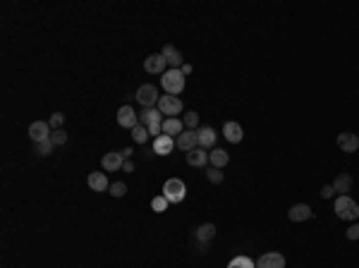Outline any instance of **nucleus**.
Instances as JSON below:
<instances>
[{"mask_svg": "<svg viewBox=\"0 0 359 268\" xmlns=\"http://www.w3.org/2000/svg\"><path fill=\"white\" fill-rule=\"evenodd\" d=\"M333 208H336V216L340 221H357L359 218V204L352 197H347V194H340L336 199Z\"/></svg>", "mask_w": 359, "mask_h": 268, "instance_id": "obj_1", "label": "nucleus"}, {"mask_svg": "<svg viewBox=\"0 0 359 268\" xmlns=\"http://www.w3.org/2000/svg\"><path fill=\"white\" fill-rule=\"evenodd\" d=\"M161 87L165 89L168 96H179L185 91V74H182V70H168L161 77Z\"/></svg>", "mask_w": 359, "mask_h": 268, "instance_id": "obj_2", "label": "nucleus"}, {"mask_svg": "<svg viewBox=\"0 0 359 268\" xmlns=\"http://www.w3.org/2000/svg\"><path fill=\"white\" fill-rule=\"evenodd\" d=\"M163 197L168 199L170 204H182V201H185V197H187V184L179 180V177H170V180H165Z\"/></svg>", "mask_w": 359, "mask_h": 268, "instance_id": "obj_3", "label": "nucleus"}, {"mask_svg": "<svg viewBox=\"0 0 359 268\" xmlns=\"http://www.w3.org/2000/svg\"><path fill=\"white\" fill-rule=\"evenodd\" d=\"M137 101L144 105V108H153V105H158V89L153 87V84H141L139 89H137V96H134Z\"/></svg>", "mask_w": 359, "mask_h": 268, "instance_id": "obj_4", "label": "nucleus"}, {"mask_svg": "<svg viewBox=\"0 0 359 268\" xmlns=\"http://www.w3.org/2000/svg\"><path fill=\"white\" fill-rule=\"evenodd\" d=\"M156 108L163 113V115L172 118V115H179L185 105H182V101H179L177 96H161V98H158V105H156Z\"/></svg>", "mask_w": 359, "mask_h": 268, "instance_id": "obj_5", "label": "nucleus"}, {"mask_svg": "<svg viewBox=\"0 0 359 268\" xmlns=\"http://www.w3.org/2000/svg\"><path fill=\"white\" fill-rule=\"evenodd\" d=\"M117 125L125 127V129H130V132H132L134 127L139 125V115L134 113L132 105H122V108L117 111Z\"/></svg>", "mask_w": 359, "mask_h": 268, "instance_id": "obj_6", "label": "nucleus"}, {"mask_svg": "<svg viewBox=\"0 0 359 268\" xmlns=\"http://www.w3.org/2000/svg\"><path fill=\"white\" fill-rule=\"evenodd\" d=\"M50 134H53V132H50V125H48V122H43V120H36V122H32V125H29V137H32L34 144L50 139Z\"/></svg>", "mask_w": 359, "mask_h": 268, "instance_id": "obj_7", "label": "nucleus"}, {"mask_svg": "<svg viewBox=\"0 0 359 268\" xmlns=\"http://www.w3.org/2000/svg\"><path fill=\"white\" fill-rule=\"evenodd\" d=\"M101 166L106 173H115V170H122V166H125V158H122V153L120 151H110V153H106V156L101 158Z\"/></svg>", "mask_w": 359, "mask_h": 268, "instance_id": "obj_8", "label": "nucleus"}, {"mask_svg": "<svg viewBox=\"0 0 359 268\" xmlns=\"http://www.w3.org/2000/svg\"><path fill=\"white\" fill-rule=\"evenodd\" d=\"M165 65H168V60L163 58V53H153L144 60V70L148 74H165Z\"/></svg>", "mask_w": 359, "mask_h": 268, "instance_id": "obj_9", "label": "nucleus"}, {"mask_svg": "<svg viewBox=\"0 0 359 268\" xmlns=\"http://www.w3.org/2000/svg\"><path fill=\"white\" fill-rule=\"evenodd\" d=\"M163 120H165V115L158 108H144L139 113V125H144L146 129L153 125H163Z\"/></svg>", "mask_w": 359, "mask_h": 268, "instance_id": "obj_10", "label": "nucleus"}, {"mask_svg": "<svg viewBox=\"0 0 359 268\" xmlns=\"http://www.w3.org/2000/svg\"><path fill=\"white\" fill-rule=\"evenodd\" d=\"M216 139H218V134H216L213 127H199V129H196L199 149H213V146H216Z\"/></svg>", "mask_w": 359, "mask_h": 268, "instance_id": "obj_11", "label": "nucleus"}, {"mask_svg": "<svg viewBox=\"0 0 359 268\" xmlns=\"http://www.w3.org/2000/svg\"><path fill=\"white\" fill-rule=\"evenodd\" d=\"M175 146H177V149H182L185 153L194 151L196 146H199V142H196V132H194V129H185V132H182L177 139H175Z\"/></svg>", "mask_w": 359, "mask_h": 268, "instance_id": "obj_12", "label": "nucleus"}, {"mask_svg": "<svg viewBox=\"0 0 359 268\" xmlns=\"http://www.w3.org/2000/svg\"><path fill=\"white\" fill-rule=\"evenodd\" d=\"M161 53H163V58L168 60L170 70H182V65H185V60H182V53H179V50L172 46V43H165Z\"/></svg>", "mask_w": 359, "mask_h": 268, "instance_id": "obj_13", "label": "nucleus"}, {"mask_svg": "<svg viewBox=\"0 0 359 268\" xmlns=\"http://www.w3.org/2000/svg\"><path fill=\"white\" fill-rule=\"evenodd\" d=\"M257 268H285V256L278 252H266L257 261Z\"/></svg>", "mask_w": 359, "mask_h": 268, "instance_id": "obj_14", "label": "nucleus"}, {"mask_svg": "<svg viewBox=\"0 0 359 268\" xmlns=\"http://www.w3.org/2000/svg\"><path fill=\"white\" fill-rule=\"evenodd\" d=\"M223 137H225L230 144H240L242 142V137H244L242 125H240V122H233V120L225 122V125H223Z\"/></svg>", "mask_w": 359, "mask_h": 268, "instance_id": "obj_15", "label": "nucleus"}, {"mask_svg": "<svg viewBox=\"0 0 359 268\" xmlns=\"http://www.w3.org/2000/svg\"><path fill=\"white\" fill-rule=\"evenodd\" d=\"M151 149H153V153H156V156H168V153L175 149V139H172V137H168V134H161V137H156V139H153V146H151Z\"/></svg>", "mask_w": 359, "mask_h": 268, "instance_id": "obj_16", "label": "nucleus"}, {"mask_svg": "<svg viewBox=\"0 0 359 268\" xmlns=\"http://www.w3.org/2000/svg\"><path fill=\"white\" fill-rule=\"evenodd\" d=\"M161 129H163V134H168V137H172V139H177L179 134L185 132V122L179 118H165L163 125H161Z\"/></svg>", "mask_w": 359, "mask_h": 268, "instance_id": "obj_17", "label": "nucleus"}, {"mask_svg": "<svg viewBox=\"0 0 359 268\" xmlns=\"http://www.w3.org/2000/svg\"><path fill=\"white\" fill-rule=\"evenodd\" d=\"M338 146L345 151V153H354L359 149V137L352 132H343L338 134Z\"/></svg>", "mask_w": 359, "mask_h": 268, "instance_id": "obj_18", "label": "nucleus"}, {"mask_svg": "<svg viewBox=\"0 0 359 268\" xmlns=\"http://www.w3.org/2000/svg\"><path fill=\"white\" fill-rule=\"evenodd\" d=\"M86 184L91 192H108L110 190V182L106 177V173H91L86 177Z\"/></svg>", "mask_w": 359, "mask_h": 268, "instance_id": "obj_19", "label": "nucleus"}, {"mask_svg": "<svg viewBox=\"0 0 359 268\" xmlns=\"http://www.w3.org/2000/svg\"><path fill=\"white\" fill-rule=\"evenodd\" d=\"M312 208H309V206L306 204H295L292 206V208H290L288 211V218L292 223H304V221H309V218H312Z\"/></svg>", "mask_w": 359, "mask_h": 268, "instance_id": "obj_20", "label": "nucleus"}, {"mask_svg": "<svg viewBox=\"0 0 359 268\" xmlns=\"http://www.w3.org/2000/svg\"><path fill=\"white\" fill-rule=\"evenodd\" d=\"M206 163H209V153H206V149H199V146H196L194 151H189L187 153V166L206 168Z\"/></svg>", "mask_w": 359, "mask_h": 268, "instance_id": "obj_21", "label": "nucleus"}, {"mask_svg": "<svg viewBox=\"0 0 359 268\" xmlns=\"http://www.w3.org/2000/svg\"><path fill=\"white\" fill-rule=\"evenodd\" d=\"M194 237H196V242H201V245H209L213 237H216V225H213V223H203V225H199V228H196Z\"/></svg>", "mask_w": 359, "mask_h": 268, "instance_id": "obj_22", "label": "nucleus"}, {"mask_svg": "<svg viewBox=\"0 0 359 268\" xmlns=\"http://www.w3.org/2000/svg\"><path fill=\"white\" fill-rule=\"evenodd\" d=\"M333 190L338 192V197H340V194H347V192L352 190V175L340 173L336 180H333Z\"/></svg>", "mask_w": 359, "mask_h": 268, "instance_id": "obj_23", "label": "nucleus"}, {"mask_svg": "<svg viewBox=\"0 0 359 268\" xmlns=\"http://www.w3.org/2000/svg\"><path fill=\"white\" fill-rule=\"evenodd\" d=\"M209 163H211L213 168H225L227 163H230V156H227L223 149H213L211 153H209Z\"/></svg>", "mask_w": 359, "mask_h": 268, "instance_id": "obj_24", "label": "nucleus"}, {"mask_svg": "<svg viewBox=\"0 0 359 268\" xmlns=\"http://www.w3.org/2000/svg\"><path fill=\"white\" fill-rule=\"evenodd\" d=\"M227 268H257V263H254L249 256H235V259L227 263Z\"/></svg>", "mask_w": 359, "mask_h": 268, "instance_id": "obj_25", "label": "nucleus"}, {"mask_svg": "<svg viewBox=\"0 0 359 268\" xmlns=\"http://www.w3.org/2000/svg\"><path fill=\"white\" fill-rule=\"evenodd\" d=\"M132 139H134L137 144H146V142H148V129H146L144 125H137V127L132 129Z\"/></svg>", "mask_w": 359, "mask_h": 268, "instance_id": "obj_26", "label": "nucleus"}, {"mask_svg": "<svg viewBox=\"0 0 359 268\" xmlns=\"http://www.w3.org/2000/svg\"><path fill=\"white\" fill-rule=\"evenodd\" d=\"M168 204H170V201H168L163 194H161V197H153V199H151V211L163 213V211H168Z\"/></svg>", "mask_w": 359, "mask_h": 268, "instance_id": "obj_27", "label": "nucleus"}, {"mask_svg": "<svg viewBox=\"0 0 359 268\" xmlns=\"http://www.w3.org/2000/svg\"><path fill=\"white\" fill-rule=\"evenodd\" d=\"M206 180L211 182V184H220V182L225 180V175L220 173V168H209V170H206Z\"/></svg>", "mask_w": 359, "mask_h": 268, "instance_id": "obj_28", "label": "nucleus"}, {"mask_svg": "<svg viewBox=\"0 0 359 268\" xmlns=\"http://www.w3.org/2000/svg\"><path fill=\"white\" fill-rule=\"evenodd\" d=\"M67 132H65L63 127L60 129H53V134H50V142H53V146H63V144H67Z\"/></svg>", "mask_w": 359, "mask_h": 268, "instance_id": "obj_29", "label": "nucleus"}, {"mask_svg": "<svg viewBox=\"0 0 359 268\" xmlns=\"http://www.w3.org/2000/svg\"><path fill=\"white\" fill-rule=\"evenodd\" d=\"M182 122H185V127H187V129H194V132H196V127H199V113H196V111H187V115H185V120H182Z\"/></svg>", "mask_w": 359, "mask_h": 268, "instance_id": "obj_30", "label": "nucleus"}, {"mask_svg": "<svg viewBox=\"0 0 359 268\" xmlns=\"http://www.w3.org/2000/svg\"><path fill=\"white\" fill-rule=\"evenodd\" d=\"M125 194H127V184H125V182H113V184H110V197L120 199V197H125Z\"/></svg>", "mask_w": 359, "mask_h": 268, "instance_id": "obj_31", "label": "nucleus"}, {"mask_svg": "<svg viewBox=\"0 0 359 268\" xmlns=\"http://www.w3.org/2000/svg\"><path fill=\"white\" fill-rule=\"evenodd\" d=\"M36 153H39V156H48V153H53V142H50V139L39 142V144H36Z\"/></svg>", "mask_w": 359, "mask_h": 268, "instance_id": "obj_32", "label": "nucleus"}, {"mask_svg": "<svg viewBox=\"0 0 359 268\" xmlns=\"http://www.w3.org/2000/svg\"><path fill=\"white\" fill-rule=\"evenodd\" d=\"M63 122H65V115H63V113H53V115L48 118V125L53 127V129H60V127H63Z\"/></svg>", "mask_w": 359, "mask_h": 268, "instance_id": "obj_33", "label": "nucleus"}, {"mask_svg": "<svg viewBox=\"0 0 359 268\" xmlns=\"http://www.w3.org/2000/svg\"><path fill=\"white\" fill-rule=\"evenodd\" d=\"M345 237H347V239H359V223L350 225V228H347V232H345Z\"/></svg>", "mask_w": 359, "mask_h": 268, "instance_id": "obj_34", "label": "nucleus"}, {"mask_svg": "<svg viewBox=\"0 0 359 268\" xmlns=\"http://www.w3.org/2000/svg\"><path fill=\"white\" fill-rule=\"evenodd\" d=\"M336 194V190H333V184H326V187H321V197L323 199H330Z\"/></svg>", "mask_w": 359, "mask_h": 268, "instance_id": "obj_35", "label": "nucleus"}, {"mask_svg": "<svg viewBox=\"0 0 359 268\" xmlns=\"http://www.w3.org/2000/svg\"><path fill=\"white\" fill-rule=\"evenodd\" d=\"M134 170V163L132 160H125V166H122V173H132Z\"/></svg>", "mask_w": 359, "mask_h": 268, "instance_id": "obj_36", "label": "nucleus"}, {"mask_svg": "<svg viewBox=\"0 0 359 268\" xmlns=\"http://www.w3.org/2000/svg\"><path fill=\"white\" fill-rule=\"evenodd\" d=\"M192 70H194V67H192V65H189V63H185V65H182V74H185V77H187V74H192Z\"/></svg>", "mask_w": 359, "mask_h": 268, "instance_id": "obj_37", "label": "nucleus"}, {"mask_svg": "<svg viewBox=\"0 0 359 268\" xmlns=\"http://www.w3.org/2000/svg\"><path fill=\"white\" fill-rule=\"evenodd\" d=\"M120 153H122V158H125V160H130V156H132L134 151L130 149V146H127V149H122V151H120Z\"/></svg>", "mask_w": 359, "mask_h": 268, "instance_id": "obj_38", "label": "nucleus"}, {"mask_svg": "<svg viewBox=\"0 0 359 268\" xmlns=\"http://www.w3.org/2000/svg\"><path fill=\"white\" fill-rule=\"evenodd\" d=\"M357 137H359V134H357Z\"/></svg>", "mask_w": 359, "mask_h": 268, "instance_id": "obj_39", "label": "nucleus"}]
</instances>
